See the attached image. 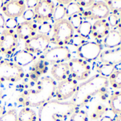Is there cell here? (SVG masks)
<instances>
[{"label": "cell", "mask_w": 121, "mask_h": 121, "mask_svg": "<svg viewBox=\"0 0 121 121\" xmlns=\"http://www.w3.org/2000/svg\"><path fill=\"white\" fill-rule=\"evenodd\" d=\"M56 82L53 78L46 76L36 83V89H30L22 93L17 101L26 107L42 106L51 100L55 95Z\"/></svg>", "instance_id": "obj_1"}, {"label": "cell", "mask_w": 121, "mask_h": 121, "mask_svg": "<svg viewBox=\"0 0 121 121\" xmlns=\"http://www.w3.org/2000/svg\"><path fill=\"white\" fill-rule=\"evenodd\" d=\"M108 84V78L98 74L95 75L78 86L71 103L78 109L88 103L96 94L105 91Z\"/></svg>", "instance_id": "obj_2"}, {"label": "cell", "mask_w": 121, "mask_h": 121, "mask_svg": "<svg viewBox=\"0 0 121 121\" xmlns=\"http://www.w3.org/2000/svg\"><path fill=\"white\" fill-rule=\"evenodd\" d=\"M76 110L71 102L50 100L41 106L39 121H65Z\"/></svg>", "instance_id": "obj_3"}, {"label": "cell", "mask_w": 121, "mask_h": 121, "mask_svg": "<svg viewBox=\"0 0 121 121\" xmlns=\"http://www.w3.org/2000/svg\"><path fill=\"white\" fill-rule=\"evenodd\" d=\"M53 38L58 46H65L69 44L74 35V29L68 19H62L56 22L53 27Z\"/></svg>", "instance_id": "obj_4"}, {"label": "cell", "mask_w": 121, "mask_h": 121, "mask_svg": "<svg viewBox=\"0 0 121 121\" xmlns=\"http://www.w3.org/2000/svg\"><path fill=\"white\" fill-rule=\"evenodd\" d=\"M24 76L23 69L14 62L0 61V83L4 82L14 83L20 81Z\"/></svg>", "instance_id": "obj_5"}, {"label": "cell", "mask_w": 121, "mask_h": 121, "mask_svg": "<svg viewBox=\"0 0 121 121\" xmlns=\"http://www.w3.org/2000/svg\"><path fill=\"white\" fill-rule=\"evenodd\" d=\"M103 51V45L100 42L88 41L85 42L77 48L78 58L83 59L86 62H93L99 58Z\"/></svg>", "instance_id": "obj_6"}, {"label": "cell", "mask_w": 121, "mask_h": 121, "mask_svg": "<svg viewBox=\"0 0 121 121\" xmlns=\"http://www.w3.org/2000/svg\"><path fill=\"white\" fill-rule=\"evenodd\" d=\"M70 75L72 78L77 81L86 80L91 75V69L88 62L81 58L71 59L68 63Z\"/></svg>", "instance_id": "obj_7"}, {"label": "cell", "mask_w": 121, "mask_h": 121, "mask_svg": "<svg viewBox=\"0 0 121 121\" xmlns=\"http://www.w3.org/2000/svg\"><path fill=\"white\" fill-rule=\"evenodd\" d=\"M42 58L45 61L55 65L65 63L66 60H71V53L66 46H56L47 50L43 53Z\"/></svg>", "instance_id": "obj_8"}, {"label": "cell", "mask_w": 121, "mask_h": 121, "mask_svg": "<svg viewBox=\"0 0 121 121\" xmlns=\"http://www.w3.org/2000/svg\"><path fill=\"white\" fill-rule=\"evenodd\" d=\"M18 46V36L12 29H4L0 35V53L10 56Z\"/></svg>", "instance_id": "obj_9"}, {"label": "cell", "mask_w": 121, "mask_h": 121, "mask_svg": "<svg viewBox=\"0 0 121 121\" xmlns=\"http://www.w3.org/2000/svg\"><path fill=\"white\" fill-rule=\"evenodd\" d=\"M51 39L49 36L36 34L25 41V50L31 53H44L47 50Z\"/></svg>", "instance_id": "obj_10"}, {"label": "cell", "mask_w": 121, "mask_h": 121, "mask_svg": "<svg viewBox=\"0 0 121 121\" xmlns=\"http://www.w3.org/2000/svg\"><path fill=\"white\" fill-rule=\"evenodd\" d=\"M110 13V9L105 2H97L84 10L81 14V17L85 19L98 21L107 19Z\"/></svg>", "instance_id": "obj_11"}, {"label": "cell", "mask_w": 121, "mask_h": 121, "mask_svg": "<svg viewBox=\"0 0 121 121\" xmlns=\"http://www.w3.org/2000/svg\"><path fill=\"white\" fill-rule=\"evenodd\" d=\"M78 86L77 81L73 78H69L63 81H60L56 86L55 93L56 98L61 101L73 97L76 92Z\"/></svg>", "instance_id": "obj_12"}, {"label": "cell", "mask_w": 121, "mask_h": 121, "mask_svg": "<svg viewBox=\"0 0 121 121\" xmlns=\"http://www.w3.org/2000/svg\"><path fill=\"white\" fill-rule=\"evenodd\" d=\"M26 9L25 2L22 0L4 2L2 10L9 19H16L22 17Z\"/></svg>", "instance_id": "obj_13"}, {"label": "cell", "mask_w": 121, "mask_h": 121, "mask_svg": "<svg viewBox=\"0 0 121 121\" xmlns=\"http://www.w3.org/2000/svg\"><path fill=\"white\" fill-rule=\"evenodd\" d=\"M54 9L55 4L52 1H49V0L39 1L38 4L34 9L35 19L40 22H48V20L53 17Z\"/></svg>", "instance_id": "obj_14"}, {"label": "cell", "mask_w": 121, "mask_h": 121, "mask_svg": "<svg viewBox=\"0 0 121 121\" xmlns=\"http://www.w3.org/2000/svg\"><path fill=\"white\" fill-rule=\"evenodd\" d=\"M37 28L38 25L34 22L25 21L18 24L16 28V34L18 38L26 41L36 34Z\"/></svg>", "instance_id": "obj_15"}, {"label": "cell", "mask_w": 121, "mask_h": 121, "mask_svg": "<svg viewBox=\"0 0 121 121\" xmlns=\"http://www.w3.org/2000/svg\"><path fill=\"white\" fill-rule=\"evenodd\" d=\"M99 58L101 63L105 64L116 66L121 64V46L115 48L102 51Z\"/></svg>", "instance_id": "obj_16"}, {"label": "cell", "mask_w": 121, "mask_h": 121, "mask_svg": "<svg viewBox=\"0 0 121 121\" xmlns=\"http://www.w3.org/2000/svg\"><path fill=\"white\" fill-rule=\"evenodd\" d=\"M110 26L105 19L98 20L92 25L91 34L95 39H104L110 31Z\"/></svg>", "instance_id": "obj_17"}, {"label": "cell", "mask_w": 121, "mask_h": 121, "mask_svg": "<svg viewBox=\"0 0 121 121\" xmlns=\"http://www.w3.org/2000/svg\"><path fill=\"white\" fill-rule=\"evenodd\" d=\"M51 73L55 80L60 82L69 78L70 71L68 63H62L53 65L51 70Z\"/></svg>", "instance_id": "obj_18"}, {"label": "cell", "mask_w": 121, "mask_h": 121, "mask_svg": "<svg viewBox=\"0 0 121 121\" xmlns=\"http://www.w3.org/2000/svg\"><path fill=\"white\" fill-rule=\"evenodd\" d=\"M36 57L32 53L26 51V50H21L17 51L14 55V63L21 66H26L35 60Z\"/></svg>", "instance_id": "obj_19"}, {"label": "cell", "mask_w": 121, "mask_h": 121, "mask_svg": "<svg viewBox=\"0 0 121 121\" xmlns=\"http://www.w3.org/2000/svg\"><path fill=\"white\" fill-rule=\"evenodd\" d=\"M103 45L108 48H115L121 46V35L117 29L110 30L103 39Z\"/></svg>", "instance_id": "obj_20"}, {"label": "cell", "mask_w": 121, "mask_h": 121, "mask_svg": "<svg viewBox=\"0 0 121 121\" xmlns=\"http://www.w3.org/2000/svg\"><path fill=\"white\" fill-rule=\"evenodd\" d=\"M109 105L114 114L121 115V91H115L111 94L109 98Z\"/></svg>", "instance_id": "obj_21"}, {"label": "cell", "mask_w": 121, "mask_h": 121, "mask_svg": "<svg viewBox=\"0 0 121 121\" xmlns=\"http://www.w3.org/2000/svg\"><path fill=\"white\" fill-rule=\"evenodd\" d=\"M94 70L98 72V75L108 78L115 71V66L97 62L94 64Z\"/></svg>", "instance_id": "obj_22"}, {"label": "cell", "mask_w": 121, "mask_h": 121, "mask_svg": "<svg viewBox=\"0 0 121 121\" xmlns=\"http://www.w3.org/2000/svg\"><path fill=\"white\" fill-rule=\"evenodd\" d=\"M36 112L29 107L23 108L18 115V121H36Z\"/></svg>", "instance_id": "obj_23"}, {"label": "cell", "mask_w": 121, "mask_h": 121, "mask_svg": "<svg viewBox=\"0 0 121 121\" xmlns=\"http://www.w3.org/2000/svg\"><path fill=\"white\" fill-rule=\"evenodd\" d=\"M92 24L88 21H83L78 29L76 30L78 35L83 38L84 39H88L91 34Z\"/></svg>", "instance_id": "obj_24"}, {"label": "cell", "mask_w": 121, "mask_h": 121, "mask_svg": "<svg viewBox=\"0 0 121 121\" xmlns=\"http://www.w3.org/2000/svg\"><path fill=\"white\" fill-rule=\"evenodd\" d=\"M108 83L115 89H121V70H115L108 78Z\"/></svg>", "instance_id": "obj_25"}, {"label": "cell", "mask_w": 121, "mask_h": 121, "mask_svg": "<svg viewBox=\"0 0 121 121\" xmlns=\"http://www.w3.org/2000/svg\"><path fill=\"white\" fill-rule=\"evenodd\" d=\"M83 11L84 9L81 8L76 2H71L67 5V7H66V17L69 18L76 14H81Z\"/></svg>", "instance_id": "obj_26"}, {"label": "cell", "mask_w": 121, "mask_h": 121, "mask_svg": "<svg viewBox=\"0 0 121 121\" xmlns=\"http://www.w3.org/2000/svg\"><path fill=\"white\" fill-rule=\"evenodd\" d=\"M53 17L55 22L64 19L66 17V7L64 4H58L55 6L53 14Z\"/></svg>", "instance_id": "obj_27"}, {"label": "cell", "mask_w": 121, "mask_h": 121, "mask_svg": "<svg viewBox=\"0 0 121 121\" xmlns=\"http://www.w3.org/2000/svg\"><path fill=\"white\" fill-rule=\"evenodd\" d=\"M110 13L119 15L121 13V0H108L105 2Z\"/></svg>", "instance_id": "obj_28"}, {"label": "cell", "mask_w": 121, "mask_h": 121, "mask_svg": "<svg viewBox=\"0 0 121 121\" xmlns=\"http://www.w3.org/2000/svg\"><path fill=\"white\" fill-rule=\"evenodd\" d=\"M70 121H88V116L86 111L76 110L70 116Z\"/></svg>", "instance_id": "obj_29"}, {"label": "cell", "mask_w": 121, "mask_h": 121, "mask_svg": "<svg viewBox=\"0 0 121 121\" xmlns=\"http://www.w3.org/2000/svg\"><path fill=\"white\" fill-rule=\"evenodd\" d=\"M52 29H53V26L49 22H41L38 25L37 31L39 32V34L46 35V36H49V34L51 32Z\"/></svg>", "instance_id": "obj_30"}, {"label": "cell", "mask_w": 121, "mask_h": 121, "mask_svg": "<svg viewBox=\"0 0 121 121\" xmlns=\"http://www.w3.org/2000/svg\"><path fill=\"white\" fill-rule=\"evenodd\" d=\"M0 121H18V115L14 109H10L0 117Z\"/></svg>", "instance_id": "obj_31"}, {"label": "cell", "mask_w": 121, "mask_h": 121, "mask_svg": "<svg viewBox=\"0 0 121 121\" xmlns=\"http://www.w3.org/2000/svg\"><path fill=\"white\" fill-rule=\"evenodd\" d=\"M68 20L70 22V24L72 26V27L73 28V29L76 30V31L78 29V27L81 26V24L83 22V19L82 18L81 14L73 15V16L68 18Z\"/></svg>", "instance_id": "obj_32"}, {"label": "cell", "mask_w": 121, "mask_h": 121, "mask_svg": "<svg viewBox=\"0 0 121 121\" xmlns=\"http://www.w3.org/2000/svg\"><path fill=\"white\" fill-rule=\"evenodd\" d=\"M107 19H108L107 22H108L110 27H112V28L117 27L118 20H119V15L113 14V13H110V14Z\"/></svg>", "instance_id": "obj_33"}, {"label": "cell", "mask_w": 121, "mask_h": 121, "mask_svg": "<svg viewBox=\"0 0 121 121\" xmlns=\"http://www.w3.org/2000/svg\"><path fill=\"white\" fill-rule=\"evenodd\" d=\"M86 41H85V39L83 38H82L81 36H80L79 35L76 34V35H73V36L72 37L71 40V42L70 43L71 45H73V46L75 47H77L78 48L79 46H81L83 43H84Z\"/></svg>", "instance_id": "obj_34"}, {"label": "cell", "mask_w": 121, "mask_h": 121, "mask_svg": "<svg viewBox=\"0 0 121 121\" xmlns=\"http://www.w3.org/2000/svg\"><path fill=\"white\" fill-rule=\"evenodd\" d=\"M22 18L26 21V22H31L33 21L35 19V13L34 10L31 9H26L25 12H24L22 15Z\"/></svg>", "instance_id": "obj_35"}, {"label": "cell", "mask_w": 121, "mask_h": 121, "mask_svg": "<svg viewBox=\"0 0 121 121\" xmlns=\"http://www.w3.org/2000/svg\"><path fill=\"white\" fill-rule=\"evenodd\" d=\"M18 22L15 19H8L5 22V28L6 29H16L18 26Z\"/></svg>", "instance_id": "obj_36"}, {"label": "cell", "mask_w": 121, "mask_h": 121, "mask_svg": "<svg viewBox=\"0 0 121 121\" xmlns=\"http://www.w3.org/2000/svg\"><path fill=\"white\" fill-rule=\"evenodd\" d=\"M94 1H90V0H81V1H77L76 3L81 7V8H89L91 6H92V4L94 3Z\"/></svg>", "instance_id": "obj_37"}, {"label": "cell", "mask_w": 121, "mask_h": 121, "mask_svg": "<svg viewBox=\"0 0 121 121\" xmlns=\"http://www.w3.org/2000/svg\"><path fill=\"white\" fill-rule=\"evenodd\" d=\"M38 3H39V1H37V0H28V1L25 2L26 7H27L28 9H34L36 7Z\"/></svg>", "instance_id": "obj_38"}, {"label": "cell", "mask_w": 121, "mask_h": 121, "mask_svg": "<svg viewBox=\"0 0 121 121\" xmlns=\"http://www.w3.org/2000/svg\"><path fill=\"white\" fill-rule=\"evenodd\" d=\"M5 22L6 20L4 19V16L0 13V29H3L5 26Z\"/></svg>", "instance_id": "obj_39"}, {"label": "cell", "mask_w": 121, "mask_h": 121, "mask_svg": "<svg viewBox=\"0 0 121 121\" xmlns=\"http://www.w3.org/2000/svg\"><path fill=\"white\" fill-rule=\"evenodd\" d=\"M100 121H114V120L108 115H104L103 117H101Z\"/></svg>", "instance_id": "obj_40"}, {"label": "cell", "mask_w": 121, "mask_h": 121, "mask_svg": "<svg viewBox=\"0 0 121 121\" xmlns=\"http://www.w3.org/2000/svg\"><path fill=\"white\" fill-rule=\"evenodd\" d=\"M117 27V31L120 32V34L121 35V13L119 14V20H118Z\"/></svg>", "instance_id": "obj_41"}, {"label": "cell", "mask_w": 121, "mask_h": 121, "mask_svg": "<svg viewBox=\"0 0 121 121\" xmlns=\"http://www.w3.org/2000/svg\"><path fill=\"white\" fill-rule=\"evenodd\" d=\"M113 120H114V121H121V115H115V117Z\"/></svg>", "instance_id": "obj_42"}, {"label": "cell", "mask_w": 121, "mask_h": 121, "mask_svg": "<svg viewBox=\"0 0 121 121\" xmlns=\"http://www.w3.org/2000/svg\"><path fill=\"white\" fill-rule=\"evenodd\" d=\"M4 108L0 105V115H3L4 114Z\"/></svg>", "instance_id": "obj_43"}, {"label": "cell", "mask_w": 121, "mask_h": 121, "mask_svg": "<svg viewBox=\"0 0 121 121\" xmlns=\"http://www.w3.org/2000/svg\"><path fill=\"white\" fill-rule=\"evenodd\" d=\"M4 3V1H1V0H0V9H2V8Z\"/></svg>", "instance_id": "obj_44"}]
</instances>
